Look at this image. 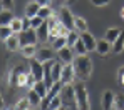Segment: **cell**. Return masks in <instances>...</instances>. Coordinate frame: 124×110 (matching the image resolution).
Returning <instances> with one entry per match:
<instances>
[{"label":"cell","mask_w":124,"mask_h":110,"mask_svg":"<svg viewBox=\"0 0 124 110\" xmlns=\"http://www.w3.org/2000/svg\"><path fill=\"white\" fill-rule=\"evenodd\" d=\"M59 3H67V2H70V0H57Z\"/></svg>","instance_id":"b9f144b4"},{"label":"cell","mask_w":124,"mask_h":110,"mask_svg":"<svg viewBox=\"0 0 124 110\" xmlns=\"http://www.w3.org/2000/svg\"><path fill=\"white\" fill-rule=\"evenodd\" d=\"M74 23H76V30H79L81 33L82 32H87V22L84 20L82 17H76L74 19Z\"/></svg>","instance_id":"83f0119b"},{"label":"cell","mask_w":124,"mask_h":110,"mask_svg":"<svg viewBox=\"0 0 124 110\" xmlns=\"http://www.w3.org/2000/svg\"><path fill=\"white\" fill-rule=\"evenodd\" d=\"M22 72H25L22 65H15L10 70V73H8V85H10V87H17V80H19Z\"/></svg>","instance_id":"8fae6325"},{"label":"cell","mask_w":124,"mask_h":110,"mask_svg":"<svg viewBox=\"0 0 124 110\" xmlns=\"http://www.w3.org/2000/svg\"><path fill=\"white\" fill-rule=\"evenodd\" d=\"M39 15H40L42 19H49L50 15H54V12H52L50 5H44V7H40V10H39Z\"/></svg>","instance_id":"1f68e13d"},{"label":"cell","mask_w":124,"mask_h":110,"mask_svg":"<svg viewBox=\"0 0 124 110\" xmlns=\"http://www.w3.org/2000/svg\"><path fill=\"white\" fill-rule=\"evenodd\" d=\"M37 32V39H39V42H42V44H47L49 42V37H50V28H49V25H47V22H44L35 30Z\"/></svg>","instance_id":"30bf717a"},{"label":"cell","mask_w":124,"mask_h":110,"mask_svg":"<svg viewBox=\"0 0 124 110\" xmlns=\"http://www.w3.org/2000/svg\"><path fill=\"white\" fill-rule=\"evenodd\" d=\"M79 39H81V35H79L76 30H70V32L67 33V45H69V47H74Z\"/></svg>","instance_id":"f1b7e54d"},{"label":"cell","mask_w":124,"mask_h":110,"mask_svg":"<svg viewBox=\"0 0 124 110\" xmlns=\"http://www.w3.org/2000/svg\"><path fill=\"white\" fill-rule=\"evenodd\" d=\"M0 3H2V7L5 10H12L14 5H15V0H0Z\"/></svg>","instance_id":"e575fe53"},{"label":"cell","mask_w":124,"mask_h":110,"mask_svg":"<svg viewBox=\"0 0 124 110\" xmlns=\"http://www.w3.org/2000/svg\"><path fill=\"white\" fill-rule=\"evenodd\" d=\"M61 98H62V105L69 110H77V100H76V88L72 84L64 85V88L61 90Z\"/></svg>","instance_id":"7a4b0ae2"},{"label":"cell","mask_w":124,"mask_h":110,"mask_svg":"<svg viewBox=\"0 0 124 110\" xmlns=\"http://www.w3.org/2000/svg\"><path fill=\"white\" fill-rule=\"evenodd\" d=\"M37 2L44 7V5H50V2H52V0H37Z\"/></svg>","instance_id":"ab89813d"},{"label":"cell","mask_w":124,"mask_h":110,"mask_svg":"<svg viewBox=\"0 0 124 110\" xmlns=\"http://www.w3.org/2000/svg\"><path fill=\"white\" fill-rule=\"evenodd\" d=\"M57 57H59V60H61L62 64H72L74 62V48L72 47H69V45H65L64 48L61 50H57Z\"/></svg>","instance_id":"9c48e42d"},{"label":"cell","mask_w":124,"mask_h":110,"mask_svg":"<svg viewBox=\"0 0 124 110\" xmlns=\"http://www.w3.org/2000/svg\"><path fill=\"white\" fill-rule=\"evenodd\" d=\"M96 52L99 53V55H107L109 52H112V44L111 42H107L106 39L102 40H97V45H96Z\"/></svg>","instance_id":"9a60e30c"},{"label":"cell","mask_w":124,"mask_h":110,"mask_svg":"<svg viewBox=\"0 0 124 110\" xmlns=\"http://www.w3.org/2000/svg\"><path fill=\"white\" fill-rule=\"evenodd\" d=\"M101 105H102V110H112L114 107V93L111 90H106L102 93V98H101Z\"/></svg>","instance_id":"7c38bea8"},{"label":"cell","mask_w":124,"mask_h":110,"mask_svg":"<svg viewBox=\"0 0 124 110\" xmlns=\"http://www.w3.org/2000/svg\"><path fill=\"white\" fill-rule=\"evenodd\" d=\"M22 22H23V30H29V28H32V27H30V19H29V17L22 19Z\"/></svg>","instance_id":"74e56055"},{"label":"cell","mask_w":124,"mask_h":110,"mask_svg":"<svg viewBox=\"0 0 124 110\" xmlns=\"http://www.w3.org/2000/svg\"><path fill=\"white\" fill-rule=\"evenodd\" d=\"M10 28H12V32L14 33H20L22 30H23V22H22V19H14L12 22H10Z\"/></svg>","instance_id":"d4e9b609"},{"label":"cell","mask_w":124,"mask_h":110,"mask_svg":"<svg viewBox=\"0 0 124 110\" xmlns=\"http://www.w3.org/2000/svg\"><path fill=\"white\" fill-rule=\"evenodd\" d=\"M30 110H37V109H35V107H34V109H30Z\"/></svg>","instance_id":"bcb514c9"},{"label":"cell","mask_w":124,"mask_h":110,"mask_svg":"<svg viewBox=\"0 0 124 110\" xmlns=\"http://www.w3.org/2000/svg\"><path fill=\"white\" fill-rule=\"evenodd\" d=\"M121 32H123V30H121V28H117V27H111V28H107V30H106L104 39H106L107 42H111V44H112V42L119 37V33H121Z\"/></svg>","instance_id":"d6986e66"},{"label":"cell","mask_w":124,"mask_h":110,"mask_svg":"<svg viewBox=\"0 0 124 110\" xmlns=\"http://www.w3.org/2000/svg\"><path fill=\"white\" fill-rule=\"evenodd\" d=\"M20 53L22 57H25V58H34L35 55H37V45H23L20 47Z\"/></svg>","instance_id":"e0dca14e"},{"label":"cell","mask_w":124,"mask_h":110,"mask_svg":"<svg viewBox=\"0 0 124 110\" xmlns=\"http://www.w3.org/2000/svg\"><path fill=\"white\" fill-rule=\"evenodd\" d=\"M34 90L40 95L42 98L44 97H47V92H49V88H47V85L44 84V80H39V82H35V85H34Z\"/></svg>","instance_id":"603a6c76"},{"label":"cell","mask_w":124,"mask_h":110,"mask_svg":"<svg viewBox=\"0 0 124 110\" xmlns=\"http://www.w3.org/2000/svg\"><path fill=\"white\" fill-rule=\"evenodd\" d=\"M76 88V100H77V110H91V104H89V92L81 80L79 84L74 85Z\"/></svg>","instance_id":"3957f363"},{"label":"cell","mask_w":124,"mask_h":110,"mask_svg":"<svg viewBox=\"0 0 124 110\" xmlns=\"http://www.w3.org/2000/svg\"><path fill=\"white\" fill-rule=\"evenodd\" d=\"M121 17H123V19H124V7H123V8H121Z\"/></svg>","instance_id":"ee69618b"},{"label":"cell","mask_w":124,"mask_h":110,"mask_svg":"<svg viewBox=\"0 0 124 110\" xmlns=\"http://www.w3.org/2000/svg\"><path fill=\"white\" fill-rule=\"evenodd\" d=\"M19 40H20V47H23V45H37V42H39L37 32L34 28L22 30L20 33H19Z\"/></svg>","instance_id":"5b68a950"},{"label":"cell","mask_w":124,"mask_h":110,"mask_svg":"<svg viewBox=\"0 0 124 110\" xmlns=\"http://www.w3.org/2000/svg\"><path fill=\"white\" fill-rule=\"evenodd\" d=\"M57 110H69V109H65V107H64V105H62L61 109H57Z\"/></svg>","instance_id":"f6af8a7d"},{"label":"cell","mask_w":124,"mask_h":110,"mask_svg":"<svg viewBox=\"0 0 124 110\" xmlns=\"http://www.w3.org/2000/svg\"><path fill=\"white\" fill-rule=\"evenodd\" d=\"M65 45H67V37H64V35H62V37H57V39H54V40L50 42V47H52L55 52L61 50V48H64Z\"/></svg>","instance_id":"7402d4cb"},{"label":"cell","mask_w":124,"mask_h":110,"mask_svg":"<svg viewBox=\"0 0 124 110\" xmlns=\"http://www.w3.org/2000/svg\"><path fill=\"white\" fill-rule=\"evenodd\" d=\"M27 98H29V102H30V105L32 107H39L40 105V102H42V97L34 90V88H29V93H27Z\"/></svg>","instance_id":"ac0fdd59"},{"label":"cell","mask_w":124,"mask_h":110,"mask_svg":"<svg viewBox=\"0 0 124 110\" xmlns=\"http://www.w3.org/2000/svg\"><path fill=\"white\" fill-rule=\"evenodd\" d=\"M40 3L37 2V0H32V2H29L27 3V7H25V17H29V19H32V17H35V15H39V10H40Z\"/></svg>","instance_id":"4fadbf2b"},{"label":"cell","mask_w":124,"mask_h":110,"mask_svg":"<svg viewBox=\"0 0 124 110\" xmlns=\"http://www.w3.org/2000/svg\"><path fill=\"white\" fill-rule=\"evenodd\" d=\"M17 33H14V35H10L3 44H5V48L8 50V52H17V50H20V40H19V37H15Z\"/></svg>","instance_id":"5bb4252c"},{"label":"cell","mask_w":124,"mask_h":110,"mask_svg":"<svg viewBox=\"0 0 124 110\" xmlns=\"http://www.w3.org/2000/svg\"><path fill=\"white\" fill-rule=\"evenodd\" d=\"M119 82H121V85H124V75L121 77V78H119Z\"/></svg>","instance_id":"7bdbcfd3"},{"label":"cell","mask_w":124,"mask_h":110,"mask_svg":"<svg viewBox=\"0 0 124 110\" xmlns=\"http://www.w3.org/2000/svg\"><path fill=\"white\" fill-rule=\"evenodd\" d=\"M59 22L62 23V25H65L69 30H76V23H74V15L70 13V10L67 8V7H62L61 10H59Z\"/></svg>","instance_id":"277c9868"},{"label":"cell","mask_w":124,"mask_h":110,"mask_svg":"<svg viewBox=\"0 0 124 110\" xmlns=\"http://www.w3.org/2000/svg\"><path fill=\"white\" fill-rule=\"evenodd\" d=\"M14 19H15V17H14L12 10H2V12H0V27H2V25H10V22H12Z\"/></svg>","instance_id":"44dd1931"},{"label":"cell","mask_w":124,"mask_h":110,"mask_svg":"<svg viewBox=\"0 0 124 110\" xmlns=\"http://www.w3.org/2000/svg\"><path fill=\"white\" fill-rule=\"evenodd\" d=\"M10 35H14V32H12L10 25H2V27H0V40H2V42H5Z\"/></svg>","instance_id":"484cf974"},{"label":"cell","mask_w":124,"mask_h":110,"mask_svg":"<svg viewBox=\"0 0 124 110\" xmlns=\"http://www.w3.org/2000/svg\"><path fill=\"white\" fill-rule=\"evenodd\" d=\"M61 80L65 85L74 84V80H76V70H74V65H72V64H64V65H62Z\"/></svg>","instance_id":"8992f818"},{"label":"cell","mask_w":124,"mask_h":110,"mask_svg":"<svg viewBox=\"0 0 124 110\" xmlns=\"http://www.w3.org/2000/svg\"><path fill=\"white\" fill-rule=\"evenodd\" d=\"M72 48H74L76 55H87V52H89V50H87V47L84 45V42L81 40V39H79V40L76 42V45H74Z\"/></svg>","instance_id":"cb8c5ba5"},{"label":"cell","mask_w":124,"mask_h":110,"mask_svg":"<svg viewBox=\"0 0 124 110\" xmlns=\"http://www.w3.org/2000/svg\"><path fill=\"white\" fill-rule=\"evenodd\" d=\"M29 72L35 77V80L39 82V80H44V64H42L40 60H34V58H30V64H29Z\"/></svg>","instance_id":"52a82bcc"},{"label":"cell","mask_w":124,"mask_h":110,"mask_svg":"<svg viewBox=\"0 0 124 110\" xmlns=\"http://www.w3.org/2000/svg\"><path fill=\"white\" fill-rule=\"evenodd\" d=\"M116 75H117V78H121V77H123V75H124V65H123V67H119V68H117V73H116Z\"/></svg>","instance_id":"f35d334b"},{"label":"cell","mask_w":124,"mask_h":110,"mask_svg":"<svg viewBox=\"0 0 124 110\" xmlns=\"http://www.w3.org/2000/svg\"><path fill=\"white\" fill-rule=\"evenodd\" d=\"M44 22H45V19H42L40 15H35V17H32V19H30V27H32L34 30H37Z\"/></svg>","instance_id":"4dcf8cb0"},{"label":"cell","mask_w":124,"mask_h":110,"mask_svg":"<svg viewBox=\"0 0 124 110\" xmlns=\"http://www.w3.org/2000/svg\"><path fill=\"white\" fill-rule=\"evenodd\" d=\"M81 40L84 42V45L87 47V50H89V52H91V50H96L97 40L92 37V33H89V32H82V33H81Z\"/></svg>","instance_id":"2e32d148"},{"label":"cell","mask_w":124,"mask_h":110,"mask_svg":"<svg viewBox=\"0 0 124 110\" xmlns=\"http://www.w3.org/2000/svg\"><path fill=\"white\" fill-rule=\"evenodd\" d=\"M30 102H29V98L25 97V98H20V100H17V104H15V110H30Z\"/></svg>","instance_id":"f546056e"},{"label":"cell","mask_w":124,"mask_h":110,"mask_svg":"<svg viewBox=\"0 0 124 110\" xmlns=\"http://www.w3.org/2000/svg\"><path fill=\"white\" fill-rule=\"evenodd\" d=\"M3 109V97H2V93H0V110Z\"/></svg>","instance_id":"60d3db41"},{"label":"cell","mask_w":124,"mask_h":110,"mask_svg":"<svg viewBox=\"0 0 124 110\" xmlns=\"http://www.w3.org/2000/svg\"><path fill=\"white\" fill-rule=\"evenodd\" d=\"M5 110H10V109H5Z\"/></svg>","instance_id":"7dc6e473"},{"label":"cell","mask_w":124,"mask_h":110,"mask_svg":"<svg viewBox=\"0 0 124 110\" xmlns=\"http://www.w3.org/2000/svg\"><path fill=\"white\" fill-rule=\"evenodd\" d=\"M55 53H57V52H55L52 47L42 45L40 48H37V55H35V58L40 60L42 64H44V62H47V60H50V58H55Z\"/></svg>","instance_id":"ba28073f"},{"label":"cell","mask_w":124,"mask_h":110,"mask_svg":"<svg viewBox=\"0 0 124 110\" xmlns=\"http://www.w3.org/2000/svg\"><path fill=\"white\" fill-rule=\"evenodd\" d=\"M124 50V32L119 33V37L112 42V52L114 53H121Z\"/></svg>","instance_id":"ffe728a7"},{"label":"cell","mask_w":124,"mask_h":110,"mask_svg":"<svg viewBox=\"0 0 124 110\" xmlns=\"http://www.w3.org/2000/svg\"><path fill=\"white\" fill-rule=\"evenodd\" d=\"M74 65V70H76V77L79 80H89L91 73H92V60L87 57V55H77L72 62Z\"/></svg>","instance_id":"6da1fadb"},{"label":"cell","mask_w":124,"mask_h":110,"mask_svg":"<svg viewBox=\"0 0 124 110\" xmlns=\"http://www.w3.org/2000/svg\"><path fill=\"white\" fill-rule=\"evenodd\" d=\"M114 110H124V95L123 93H114Z\"/></svg>","instance_id":"4316f807"},{"label":"cell","mask_w":124,"mask_h":110,"mask_svg":"<svg viewBox=\"0 0 124 110\" xmlns=\"http://www.w3.org/2000/svg\"><path fill=\"white\" fill-rule=\"evenodd\" d=\"M62 107V98L61 95H57V97H54L52 100H50V105H49V110H57Z\"/></svg>","instance_id":"d6a6232c"},{"label":"cell","mask_w":124,"mask_h":110,"mask_svg":"<svg viewBox=\"0 0 124 110\" xmlns=\"http://www.w3.org/2000/svg\"><path fill=\"white\" fill-rule=\"evenodd\" d=\"M49 105H50V100L47 98V97H44L40 102V105H39V109L40 110H49Z\"/></svg>","instance_id":"8d00e7d4"},{"label":"cell","mask_w":124,"mask_h":110,"mask_svg":"<svg viewBox=\"0 0 124 110\" xmlns=\"http://www.w3.org/2000/svg\"><path fill=\"white\" fill-rule=\"evenodd\" d=\"M27 78H29V73L22 72L19 80H17V87H27Z\"/></svg>","instance_id":"836d02e7"},{"label":"cell","mask_w":124,"mask_h":110,"mask_svg":"<svg viewBox=\"0 0 124 110\" xmlns=\"http://www.w3.org/2000/svg\"><path fill=\"white\" fill-rule=\"evenodd\" d=\"M91 3L94 7H106V5L111 3V0H91Z\"/></svg>","instance_id":"d590c367"}]
</instances>
